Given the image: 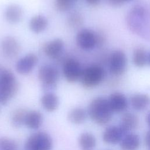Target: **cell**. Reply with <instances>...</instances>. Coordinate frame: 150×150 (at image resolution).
<instances>
[{"instance_id": "obj_1", "label": "cell", "mask_w": 150, "mask_h": 150, "mask_svg": "<svg viewBox=\"0 0 150 150\" xmlns=\"http://www.w3.org/2000/svg\"><path fill=\"white\" fill-rule=\"evenodd\" d=\"M87 113L90 118L96 124L104 125L112 118V111L108 99L99 97L94 98L90 103Z\"/></svg>"}, {"instance_id": "obj_2", "label": "cell", "mask_w": 150, "mask_h": 150, "mask_svg": "<svg viewBox=\"0 0 150 150\" xmlns=\"http://www.w3.org/2000/svg\"><path fill=\"white\" fill-rule=\"evenodd\" d=\"M19 84L14 74L9 70L0 73V104H7L16 94Z\"/></svg>"}, {"instance_id": "obj_3", "label": "cell", "mask_w": 150, "mask_h": 150, "mask_svg": "<svg viewBox=\"0 0 150 150\" xmlns=\"http://www.w3.org/2000/svg\"><path fill=\"white\" fill-rule=\"evenodd\" d=\"M38 77L42 83L43 89L50 92V90L56 87L59 79V71L55 66L46 64L39 67Z\"/></svg>"}, {"instance_id": "obj_4", "label": "cell", "mask_w": 150, "mask_h": 150, "mask_svg": "<svg viewBox=\"0 0 150 150\" xmlns=\"http://www.w3.org/2000/svg\"><path fill=\"white\" fill-rule=\"evenodd\" d=\"M104 77V69L100 66L93 64L83 69L80 79L81 85L90 88L98 86Z\"/></svg>"}, {"instance_id": "obj_5", "label": "cell", "mask_w": 150, "mask_h": 150, "mask_svg": "<svg viewBox=\"0 0 150 150\" xmlns=\"http://www.w3.org/2000/svg\"><path fill=\"white\" fill-rule=\"evenodd\" d=\"M53 142L50 136L43 131L31 134L25 144V150H51Z\"/></svg>"}, {"instance_id": "obj_6", "label": "cell", "mask_w": 150, "mask_h": 150, "mask_svg": "<svg viewBox=\"0 0 150 150\" xmlns=\"http://www.w3.org/2000/svg\"><path fill=\"white\" fill-rule=\"evenodd\" d=\"M127 58L121 50H115L111 54L109 59V70L115 76L122 74L126 70Z\"/></svg>"}, {"instance_id": "obj_7", "label": "cell", "mask_w": 150, "mask_h": 150, "mask_svg": "<svg viewBox=\"0 0 150 150\" xmlns=\"http://www.w3.org/2000/svg\"><path fill=\"white\" fill-rule=\"evenodd\" d=\"M82 71L80 63L74 59H69L63 63V74L68 82L74 83L80 80Z\"/></svg>"}, {"instance_id": "obj_8", "label": "cell", "mask_w": 150, "mask_h": 150, "mask_svg": "<svg viewBox=\"0 0 150 150\" xmlns=\"http://www.w3.org/2000/svg\"><path fill=\"white\" fill-rule=\"evenodd\" d=\"M76 43L82 49L91 50L97 45V34L92 30L82 29L76 35Z\"/></svg>"}, {"instance_id": "obj_9", "label": "cell", "mask_w": 150, "mask_h": 150, "mask_svg": "<svg viewBox=\"0 0 150 150\" xmlns=\"http://www.w3.org/2000/svg\"><path fill=\"white\" fill-rule=\"evenodd\" d=\"M38 62V56L34 53H28L18 60L16 64V71L22 75L30 73Z\"/></svg>"}, {"instance_id": "obj_10", "label": "cell", "mask_w": 150, "mask_h": 150, "mask_svg": "<svg viewBox=\"0 0 150 150\" xmlns=\"http://www.w3.org/2000/svg\"><path fill=\"white\" fill-rule=\"evenodd\" d=\"M1 46L3 54L9 59L15 58L21 50V46L18 41L11 36H6L3 39Z\"/></svg>"}, {"instance_id": "obj_11", "label": "cell", "mask_w": 150, "mask_h": 150, "mask_svg": "<svg viewBox=\"0 0 150 150\" xmlns=\"http://www.w3.org/2000/svg\"><path fill=\"white\" fill-rule=\"evenodd\" d=\"M64 49V42L60 39H54L45 43L43 47L45 54L51 58L57 59L62 54Z\"/></svg>"}, {"instance_id": "obj_12", "label": "cell", "mask_w": 150, "mask_h": 150, "mask_svg": "<svg viewBox=\"0 0 150 150\" xmlns=\"http://www.w3.org/2000/svg\"><path fill=\"white\" fill-rule=\"evenodd\" d=\"M126 134L120 126L112 125L107 127L103 134V140L108 144H116L121 142Z\"/></svg>"}, {"instance_id": "obj_13", "label": "cell", "mask_w": 150, "mask_h": 150, "mask_svg": "<svg viewBox=\"0 0 150 150\" xmlns=\"http://www.w3.org/2000/svg\"><path fill=\"white\" fill-rule=\"evenodd\" d=\"M110 107L113 112H120L125 111L128 106V101L125 96L120 92L112 93L108 98Z\"/></svg>"}, {"instance_id": "obj_14", "label": "cell", "mask_w": 150, "mask_h": 150, "mask_svg": "<svg viewBox=\"0 0 150 150\" xmlns=\"http://www.w3.org/2000/svg\"><path fill=\"white\" fill-rule=\"evenodd\" d=\"M139 125L138 117L132 112H126L121 118L119 126L127 134L128 131L135 129Z\"/></svg>"}, {"instance_id": "obj_15", "label": "cell", "mask_w": 150, "mask_h": 150, "mask_svg": "<svg viewBox=\"0 0 150 150\" xmlns=\"http://www.w3.org/2000/svg\"><path fill=\"white\" fill-rule=\"evenodd\" d=\"M23 13V10L19 5L11 4L6 8L4 12V16L8 22L16 23L22 19Z\"/></svg>"}, {"instance_id": "obj_16", "label": "cell", "mask_w": 150, "mask_h": 150, "mask_svg": "<svg viewBox=\"0 0 150 150\" xmlns=\"http://www.w3.org/2000/svg\"><path fill=\"white\" fill-rule=\"evenodd\" d=\"M140 145V139L137 134L129 133L124 135L120 142L121 150H138Z\"/></svg>"}, {"instance_id": "obj_17", "label": "cell", "mask_w": 150, "mask_h": 150, "mask_svg": "<svg viewBox=\"0 0 150 150\" xmlns=\"http://www.w3.org/2000/svg\"><path fill=\"white\" fill-rule=\"evenodd\" d=\"M130 103L134 110L142 111L150 105V97L146 94H135L131 97Z\"/></svg>"}, {"instance_id": "obj_18", "label": "cell", "mask_w": 150, "mask_h": 150, "mask_svg": "<svg viewBox=\"0 0 150 150\" xmlns=\"http://www.w3.org/2000/svg\"><path fill=\"white\" fill-rule=\"evenodd\" d=\"M43 122V116L40 112L36 110L28 111L25 118V124L28 128L37 129Z\"/></svg>"}, {"instance_id": "obj_19", "label": "cell", "mask_w": 150, "mask_h": 150, "mask_svg": "<svg viewBox=\"0 0 150 150\" xmlns=\"http://www.w3.org/2000/svg\"><path fill=\"white\" fill-rule=\"evenodd\" d=\"M43 108L49 112L54 111L59 105V98L53 93L46 92L45 93L40 100Z\"/></svg>"}, {"instance_id": "obj_20", "label": "cell", "mask_w": 150, "mask_h": 150, "mask_svg": "<svg viewBox=\"0 0 150 150\" xmlns=\"http://www.w3.org/2000/svg\"><path fill=\"white\" fill-rule=\"evenodd\" d=\"M48 25V21L45 16L37 15L33 16L29 21V26L34 33H39L43 32Z\"/></svg>"}, {"instance_id": "obj_21", "label": "cell", "mask_w": 150, "mask_h": 150, "mask_svg": "<svg viewBox=\"0 0 150 150\" xmlns=\"http://www.w3.org/2000/svg\"><path fill=\"white\" fill-rule=\"evenodd\" d=\"M79 144L81 150H93L96 145V139L92 134L83 132L79 138Z\"/></svg>"}, {"instance_id": "obj_22", "label": "cell", "mask_w": 150, "mask_h": 150, "mask_svg": "<svg viewBox=\"0 0 150 150\" xmlns=\"http://www.w3.org/2000/svg\"><path fill=\"white\" fill-rule=\"evenodd\" d=\"M67 118L71 123L80 124L85 121L87 118V112L82 108H74L69 112Z\"/></svg>"}, {"instance_id": "obj_23", "label": "cell", "mask_w": 150, "mask_h": 150, "mask_svg": "<svg viewBox=\"0 0 150 150\" xmlns=\"http://www.w3.org/2000/svg\"><path fill=\"white\" fill-rule=\"evenodd\" d=\"M148 54L142 47L134 49L132 54V61L134 65L138 67H142L147 63Z\"/></svg>"}, {"instance_id": "obj_24", "label": "cell", "mask_w": 150, "mask_h": 150, "mask_svg": "<svg viewBox=\"0 0 150 150\" xmlns=\"http://www.w3.org/2000/svg\"><path fill=\"white\" fill-rule=\"evenodd\" d=\"M28 111L23 108H19L15 110L12 114L11 123L13 127L19 128L24 125L26 115Z\"/></svg>"}, {"instance_id": "obj_25", "label": "cell", "mask_w": 150, "mask_h": 150, "mask_svg": "<svg viewBox=\"0 0 150 150\" xmlns=\"http://www.w3.org/2000/svg\"><path fill=\"white\" fill-rule=\"evenodd\" d=\"M0 150H18V144L14 140L6 137L0 138Z\"/></svg>"}, {"instance_id": "obj_26", "label": "cell", "mask_w": 150, "mask_h": 150, "mask_svg": "<svg viewBox=\"0 0 150 150\" xmlns=\"http://www.w3.org/2000/svg\"><path fill=\"white\" fill-rule=\"evenodd\" d=\"M67 22L69 26L73 28H76L82 24L83 19L79 13L74 12L71 13L69 16Z\"/></svg>"}, {"instance_id": "obj_27", "label": "cell", "mask_w": 150, "mask_h": 150, "mask_svg": "<svg viewBox=\"0 0 150 150\" xmlns=\"http://www.w3.org/2000/svg\"><path fill=\"white\" fill-rule=\"evenodd\" d=\"M73 0H54L56 8L61 12L69 11L73 5Z\"/></svg>"}, {"instance_id": "obj_28", "label": "cell", "mask_w": 150, "mask_h": 150, "mask_svg": "<svg viewBox=\"0 0 150 150\" xmlns=\"http://www.w3.org/2000/svg\"><path fill=\"white\" fill-rule=\"evenodd\" d=\"M107 2L113 6H120L125 2L123 0H107Z\"/></svg>"}, {"instance_id": "obj_29", "label": "cell", "mask_w": 150, "mask_h": 150, "mask_svg": "<svg viewBox=\"0 0 150 150\" xmlns=\"http://www.w3.org/2000/svg\"><path fill=\"white\" fill-rule=\"evenodd\" d=\"M145 143L146 146L150 149V130L148 131L145 137Z\"/></svg>"}, {"instance_id": "obj_30", "label": "cell", "mask_w": 150, "mask_h": 150, "mask_svg": "<svg viewBox=\"0 0 150 150\" xmlns=\"http://www.w3.org/2000/svg\"><path fill=\"white\" fill-rule=\"evenodd\" d=\"M86 1L91 5H96L101 1V0H86Z\"/></svg>"}, {"instance_id": "obj_31", "label": "cell", "mask_w": 150, "mask_h": 150, "mask_svg": "<svg viewBox=\"0 0 150 150\" xmlns=\"http://www.w3.org/2000/svg\"><path fill=\"white\" fill-rule=\"evenodd\" d=\"M146 122L148 123V126L150 128V112L148 114V115L146 116Z\"/></svg>"}, {"instance_id": "obj_32", "label": "cell", "mask_w": 150, "mask_h": 150, "mask_svg": "<svg viewBox=\"0 0 150 150\" xmlns=\"http://www.w3.org/2000/svg\"><path fill=\"white\" fill-rule=\"evenodd\" d=\"M147 63L150 66V52L148 54V59H147Z\"/></svg>"}, {"instance_id": "obj_33", "label": "cell", "mask_w": 150, "mask_h": 150, "mask_svg": "<svg viewBox=\"0 0 150 150\" xmlns=\"http://www.w3.org/2000/svg\"><path fill=\"white\" fill-rule=\"evenodd\" d=\"M123 1H124L125 2H127V1H132V0H123Z\"/></svg>"}, {"instance_id": "obj_34", "label": "cell", "mask_w": 150, "mask_h": 150, "mask_svg": "<svg viewBox=\"0 0 150 150\" xmlns=\"http://www.w3.org/2000/svg\"><path fill=\"white\" fill-rule=\"evenodd\" d=\"M73 1H74V0H73Z\"/></svg>"}]
</instances>
